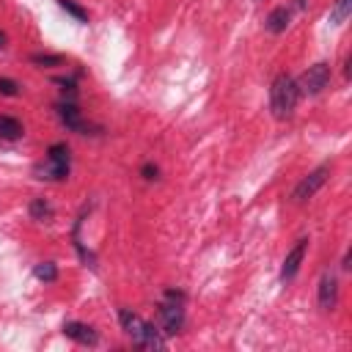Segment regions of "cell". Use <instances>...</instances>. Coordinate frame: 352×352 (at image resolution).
Segmentation results:
<instances>
[{
  "mask_svg": "<svg viewBox=\"0 0 352 352\" xmlns=\"http://www.w3.org/2000/svg\"><path fill=\"white\" fill-rule=\"evenodd\" d=\"M297 99H300V91H297V80L286 72L275 75L273 85H270V110L278 122H286L292 119V113L297 107Z\"/></svg>",
  "mask_w": 352,
  "mask_h": 352,
  "instance_id": "6da1fadb",
  "label": "cell"
},
{
  "mask_svg": "<svg viewBox=\"0 0 352 352\" xmlns=\"http://www.w3.org/2000/svg\"><path fill=\"white\" fill-rule=\"evenodd\" d=\"M58 6H61L66 14H72L77 23H88V12H85L83 6H77L75 0H58Z\"/></svg>",
  "mask_w": 352,
  "mask_h": 352,
  "instance_id": "2e32d148",
  "label": "cell"
},
{
  "mask_svg": "<svg viewBox=\"0 0 352 352\" xmlns=\"http://www.w3.org/2000/svg\"><path fill=\"white\" fill-rule=\"evenodd\" d=\"M327 176H330V165H319V168H314L308 176H303V179L297 182V187L292 190V201H295V204H306L308 198H314V195L325 187Z\"/></svg>",
  "mask_w": 352,
  "mask_h": 352,
  "instance_id": "8992f818",
  "label": "cell"
},
{
  "mask_svg": "<svg viewBox=\"0 0 352 352\" xmlns=\"http://www.w3.org/2000/svg\"><path fill=\"white\" fill-rule=\"evenodd\" d=\"M119 319H122V327L133 338L135 347H144V349H165V338L160 336V330L152 322H146L144 316H138L135 311L122 308L119 311Z\"/></svg>",
  "mask_w": 352,
  "mask_h": 352,
  "instance_id": "7a4b0ae2",
  "label": "cell"
},
{
  "mask_svg": "<svg viewBox=\"0 0 352 352\" xmlns=\"http://www.w3.org/2000/svg\"><path fill=\"white\" fill-rule=\"evenodd\" d=\"M33 275H36L39 281L53 284V281L58 278V267H55L53 262H42V265H36V267H33Z\"/></svg>",
  "mask_w": 352,
  "mask_h": 352,
  "instance_id": "9a60e30c",
  "label": "cell"
},
{
  "mask_svg": "<svg viewBox=\"0 0 352 352\" xmlns=\"http://www.w3.org/2000/svg\"><path fill=\"white\" fill-rule=\"evenodd\" d=\"M0 94L3 96H17L20 94V83L12 77H0Z\"/></svg>",
  "mask_w": 352,
  "mask_h": 352,
  "instance_id": "d6986e66",
  "label": "cell"
},
{
  "mask_svg": "<svg viewBox=\"0 0 352 352\" xmlns=\"http://www.w3.org/2000/svg\"><path fill=\"white\" fill-rule=\"evenodd\" d=\"M330 77H333L330 64L319 61V64L308 66V69L300 75V80H297V91H300V94H306V96H316V94H322V91L330 85Z\"/></svg>",
  "mask_w": 352,
  "mask_h": 352,
  "instance_id": "5b68a950",
  "label": "cell"
},
{
  "mask_svg": "<svg viewBox=\"0 0 352 352\" xmlns=\"http://www.w3.org/2000/svg\"><path fill=\"white\" fill-rule=\"evenodd\" d=\"M31 217L33 220H50L53 217V206L44 198H33L31 201Z\"/></svg>",
  "mask_w": 352,
  "mask_h": 352,
  "instance_id": "5bb4252c",
  "label": "cell"
},
{
  "mask_svg": "<svg viewBox=\"0 0 352 352\" xmlns=\"http://www.w3.org/2000/svg\"><path fill=\"white\" fill-rule=\"evenodd\" d=\"M31 61L39 66H64L66 64L64 55H50V53H36V55H31Z\"/></svg>",
  "mask_w": 352,
  "mask_h": 352,
  "instance_id": "e0dca14e",
  "label": "cell"
},
{
  "mask_svg": "<svg viewBox=\"0 0 352 352\" xmlns=\"http://www.w3.org/2000/svg\"><path fill=\"white\" fill-rule=\"evenodd\" d=\"M352 14V0H336V6L330 9V23L333 25H344Z\"/></svg>",
  "mask_w": 352,
  "mask_h": 352,
  "instance_id": "4fadbf2b",
  "label": "cell"
},
{
  "mask_svg": "<svg viewBox=\"0 0 352 352\" xmlns=\"http://www.w3.org/2000/svg\"><path fill=\"white\" fill-rule=\"evenodd\" d=\"M55 83L61 85V91H64V96H66L69 102H75V99H77V85H75V80H72V77H58Z\"/></svg>",
  "mask_w": 352,
  "mask_h": 352,
  "instance_id": "ac0fdd59",
  "label": "cell"
},
{
  "mask_svg": "<svg viewBox=\"0 0 352 352\" xmlns=\"http://www.w3.org/2000/svg\"><path fill=\"white\" fill-rule=\"evenodd\" d=\"M64 336L77 341V344H83V347H96L99 344V333L91 325H85V322H66L64 325Z\"/></svg>",
  "mask_w": 352,
  "mask_h": 352,
  "instance_id": "30bf717a",
  "label": "cell"
},
{
  "mask_svg": "<svg viewBox=\"0 0 352 352\" xmlns=\"http://www.w3.org/2000/svg\"><path fill=\"white\" fill-rule=\"evenodd\" d=\"M316 300H319L322 311H333L338 306V278H336V273H330V270L322 273L319 289H316Z\"/></svg>",
  "mask_w": 352,
  "mask_h": 352,
  "instance_id": "ba28073f",
  "label": "cell"
},
{
  "mask_svg": "<svg viewBox=\"0 0 352 352\" xmlns=\"http://www.w3.org/2000/svg\"><path fill=\"white\" fill-rule=\"evenodd\" d=\"M69 163H72L69 146L66 144H53L47 149L44 163H39L33 168V174H36V179H44V182H64V179H69Z\"/></svg>",
  "mask_w": 352,
  "mask_h": 352,
  "instance_id": "3957f363",
  "label": "cell"
},
{
  "mask_svg": "<svg viewBox=\"0 0 352 352\" xmlns=\"http://www.w3.org/2000/svg\"><path fill=\"white\" fill-rule=\"evenodd\" d=\"M182 303H185V295L182 292H176V289H168L165 292V297H163V303L157 308L160 327H163L165 336L182 333V327H185V308H182Z\"/></svg>",
  "mask_w": 352,
  "mask_h": 352,
  "instance_id": "277c9868",
  "label": "cell"
},
{
  "mask_svg": "<svg viewBox=\"0 0 352 352\" xmlns=\"http://www.w3.org/2000/svg\"><path fill=\"white\" fill-rule=\"evenodd\" d=\"M55 110H58V119L64 122V127L66 130H72V133H77V135H88L94 127L83 119V113H80V107L75 105V102H69V99H64V102H58L55 105Z\"/></svg>",
  "mask_w": 352,
  "mask_h": 352,
  "instance_id": "52a82bcc",
  "label": "cell"
},
{
  "mask_svg": "<svg viewBox=\"0 0 352 352\" xmlns=\"http://www.w3.org/2000/svg\"><path fill=\"white\" fill-rule=\"evenodd\" d=\"M157 174H160V168H157V165H152V163H146V165L141 168V176H144L146 182H152V179H157Z\"/></svg>",
  "mask_w": 352,
  "mask_h": 352,
  "instance_id": "ffe728a7",
  "label": "cell"
},
{
  "mask_svg": "<svg viewBox=\"0 0 352 352\" xmlns=\"http://www.w3.org/2000/svg\"><path fill=\"white\" fill-rule=\"evenodd\" d=\"M306 251H308V240H297V245L286 254V259H284V265H281V281H284V284H289V281L300 273V265H303V259H306Z\"/></svg>",
  "mask_w": 352,
  "mask_h": 352,
  "instance_id": "9c48e42d",
  "label": "cell"
},
{
  "mask_svg": "<svg viewBox=\"0 0 352 352\" xmlns=\"http://www.w3.org/2000/svg\"><path fill=\"white\" fill-rule=\"evenodd\" d=\"M0 138H3V141L23 138V124L14 119V116H0Z\"/></svg>",
  "mask_w": 352,
  "mask_h": 352,
  "instance_id": "7c38bea8",
  "label": "cell"
},
{
  "mask_svg": "<svg viewBox=\"0 0 352 352\" xmlns=\"http://www.w3.org/2000/svg\"><path fill=\"white\" fill-rule=\"evenodd\" d=\"M0 47H6V33L0 31Z\"/></svg>",
  "mask_w": 352,
  "mask_h": 352,
  "instance_id": "44dd1931",
  "label": "cell"
},
{
  "mask_svg": "<svg viewBox=\"0 0 352 352\" xmlns=\"http://www.w3.org/2000/svg\"><path fill=\"white\" fill-rule=\"evenodd\" d=\"M289 20H292V9H289V6H278V9H273V12L267 14L265 28L278 36V33H284V31L289 28Z\"/></svg>",
  "mask_w": 352,
  "mask_h": 352,
  "instance_id": "8fae6325",
  "label": "cell"
}]
</instances>
